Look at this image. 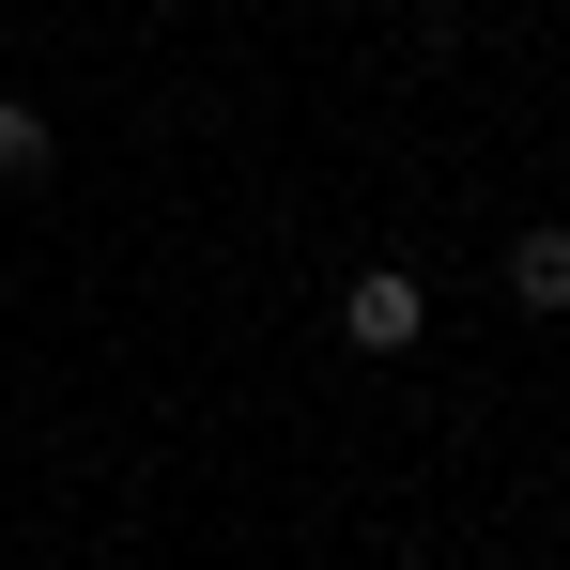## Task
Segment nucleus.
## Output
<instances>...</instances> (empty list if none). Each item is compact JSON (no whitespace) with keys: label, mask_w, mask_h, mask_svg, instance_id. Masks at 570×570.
<instances>
[{"label":"nucleus","mask_w":570,"mask_h":570,"mask_svg":"<svg viewBox=\"0 0 570 570\" xmlns=\"http://www.w3.org/2000/svg\"><path fill=\"white\" fill-rule=\"evenodd\" d=\"M340 340H355V355H416V340H432V293H416V263H371V278L340 293Z\"/></svg>","instance_id":"f257e3e1"},{"label":"nucleus","mask_w":570,"mask_h":570,"mask_svg":"<svg viewBox=\"0 0 570 570\" xmlns=\"http://www.w3.org/2000/svg\"><path fill=\"white\" fill-rule=\"evenodd\" d=\"M509 293H524V308H570V232H556V216L509 232Z\"/></svg>","instance_id":"f03ea898"},{"label":"nucleus","mask_w":570,"mask_h":570,"mask_svg":"<svg viewBox=\"0 0 570 570\" xmlns=\"http://www.w3.org/2000/svg\"><path fill=\"white\" fill-rule=\"evenodd\" d=\"M0 170H47V124L31 108H0Z\"/></svg>","instance_id":"7ed1b4c3"},{"label":"nucleus","mask_w":570,"mask_h":570,"mask_svg":"<svg viewBox=\"0 0 570 570\" xmlns=\"http://www.w3.org/2000/svg\"><path fill=\"white\" fill-rule=\"evenodd\" d=\"M385 16H432V0H385Z\"/></svg>","instance_id":"20e7f679"}]
</instances>
